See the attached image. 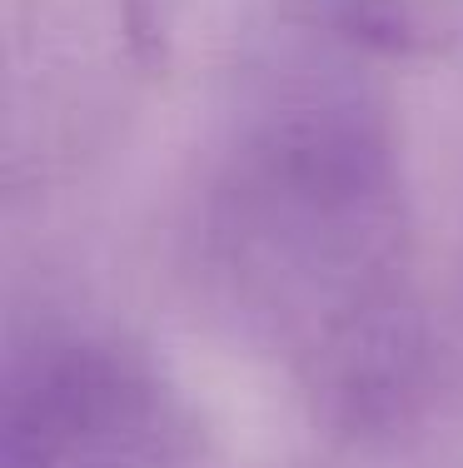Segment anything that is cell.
Wrapping results in <instances>:
<instances>
[{
  "mask_svg": "<svg viewBox=\"0 0 463 468\" xmlns=\"http://www.w3.org/2000/svg\"><path fill=\"white\" fill-rule=\"evenodd\" d=\"M195 289L324 439L384 449L428 414L438 344L389 100L294 50L229 120L190 219Z\"/></svg>",
  "mask_w": 463,
  "mask_h": 468,
  "instance_id": "1",
  "label": "cell"
},
{
  "mask_svg": "<svg viewBox=\"0 0 463 468\" xmlns=\"http://www.w3.org/2000/svg\"><path fill=\"white\" fill-rule=\"evenodd\" d=\"M200 0H10L0 185L10 205L105 165L180 70Z\"/></svg>",
  "mask_w": 463,
  "mask_h": 468,
  "instance_id": "2",
  "label": "cell"
},
{
  "mask_svg": "<svg viewBox=\"0 0 463 468\" xmlns=\"http://www.w3.org/2000/svg\"><path fill=\"white\" fill-rule=\"evenodd\" d=\"M0 468H215V433L145 344L40 329L5 364Z\"/></svg>",
  "mask_w": 463,
  "mask_h": 468,
  "instance_id": "3",
  "label": "cell"
},
{
  "mask_svg": "<svg viewBox=\"0 0 463 468\" xmlns=\"http://www.w3.org/2000/svg\"><path fill=\"white\" fill-rule=\"evenodd\" d=\"M300 50L344 65L418 60L454 40L463 0H269Z\"/></svg>",
  "mask_w": 463,
  "mask_h": 468,
  "instance_id": "4",
  "label": "cell"
}]
</instances>
